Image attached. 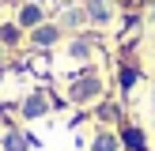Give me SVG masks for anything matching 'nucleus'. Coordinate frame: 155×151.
<instances>
[{
	"label": "nucleus",
	"mask_w": 155,
	"mask_h": 151,
	"mask_svg": "<svg viewBox=\"0 0 155 151\" xmlns=\"http://www.w3.org/2000/svg\"><path fill=\"white\" fill-rule=\"evenodd\" d=\"M125 143H129L133 151H144V136L136 132V128H125Z\"/></svg>",
	"instance_id": "1"
}]
</instances>
